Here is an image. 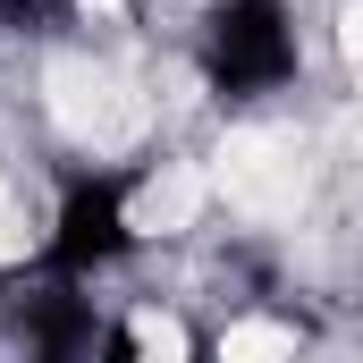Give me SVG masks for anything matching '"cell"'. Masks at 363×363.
<instances>
[{
  "label": "cell",
  "instance_id": "obj_1",
  "mask_svg": "<svg viewBox=\"0 0 363 363\" xmlns=\"http://www.w3.org/2000/svg\"><path fill=\"white\" fill-rule=\"evenodd\" d=\"M144 245V178L110 169V161H77L51 186V220L43 245L26 254L17 279H60V287H101L118 262H135Z\"/></svg>",
  "mask_w": 363,
  "mask_h": 363
},
{
  "label": "cell",
  "instance_id": "obj_2",
  "mask_svg": "<svg viewBox=\"0 0 363 363\" xmlns=\"http://www.w3.org/2000/svg\"><path fill=\"white\" fill-rule=\"evenodd\" d=\"M194 77L220 110H262L304 77V26L287 0H203L194 17Z\"/></svg>",
  "mask_w": 363,
  "mask_h": 363
},
{
  "label": "cell",
  "instance_id": "obj_3",
  "mask_svg": "<svg viewBox=\"0 0 363 363\" xmlns=\"http://www.w3.org/2000/svg\"><path fill=\"white\" fill-rule=\"evenodd\" d=\"M77 0H0V34H68Z\"/></svg>",
  "mask_w": 363,
  "mask_h": 363
}]
</instances>
